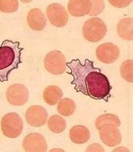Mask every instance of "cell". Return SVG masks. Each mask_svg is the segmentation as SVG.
I'll return each mask as SVG.
<instances>
[{"label":"cell","instance_id":"8","mask_svg":"<svg viewBox=\"0 0 133 152\" xmlns=\"http://www.w3.org/2000/svg\"><path fill=\"white\" fill-rule=\"evenodd\" d=\"M100 139L109 147H115L122 142V135L118 127L113 124H106L99 129Z\"/></svg>","mask_w":133,"mask_h":152},{"label":"cell","instance_id":"6","mask_svg":"<svg viewBox=\"0 0 133 152\" xmlns=\"http://www.w3.org/2000/svg\"><path fill=\"white\" fill-rule=\"evenodd\" d=\"M29 98L28 89L22 84H14L6 91V99L13 106H23L26 104Z\"/></svg>","mask_w":133,"mask_h":152},{"label":"cell","instance_id":"3","mask_svg":"<svg viewBox=\"0 0 133 152\" xmlns=\"http://www.w3.org/2000/svg\"><path fill=\"white\" fill-rule=\"evenodd\" d=\"M107 25L99 18H92L85 21L83 25V36L89 42H98L102 40L107 34Z\"/></svg>","mask_w":133,"mask_h":152},{"label":"cell","instance_id":"12","mask_svg":"<svg viewBox=\"0 0 133 152\" xmlns=\"http://www.w3.org/2000/svg\"><path fill=\"white\" fill-rule=\"evenodd\" d=\"M92 9L90 0H71L68 3V11L74 17H82L88 15Z\"/></svg>","mask_w":133,"mask_h":152},{"label":"cell","instance_id":"9","mask_svg":"<svg viewBox=\"0 0 133 152\" xmlns=\"http://www.w3.org/2000/svg\"><path fill=\"white\" fill-rule=\"evenodd\" d=\"M23 149L26 152H45L47 151V144L41 134L31 133L24 137Z\"/></svg>","mask_w":133,"mask_h":152},{"label":"cell","instance_id":"7","mask_svg":"<svg viewBox=\"0 0 133 152\" xmlns=\"http://www.w3.org/2000/svg\"><path fill=\"white\" fill-rule=\"evenodd\" d=\"M47 15L53 25L57 28L66 26L69 20L67 11L59 3H53L47 9Z\"/></svg>","mask_w":133,"mask_h":152},{"label":"cell","instance_id":"21","mask_svg":"<svg viewBox=\"0 0 133 152\" xmlns=\"http://www.w3.org/2000/svg\"><path fill=\"white\" fill-rule=\"evenodd\" d=\"M18 9V1L17 0H0V12L12 13Z\"/></svg>","mask_w":133,"mask_h":152},{"label":"cell","instance_id":"1","mask_svg":"<svg viewBox=\"0 0 133 152\" xmlns=\"http://www.w3.org/2000/svg\"><path fill=\"white\" fill-rule=\"evenodd\" d=\"M70 71L67 72L72 76V85H75V90L94 100H105L110 96L111 86L105 75L98 68L94 67L93 62L86 59L84 64L79 59H72L66 62Z\"/></svg>","mask_w":133,"mask_h":152},{"label":"cell","instance_id":"4","mask_svg":"<svg viewBox=\"0 0 133 152\" xmlns=\"http://www.w3.org/2000/svg\"><path fill=\"white\" fill-rule=\"evenodd\" d=\"M23 120L16 113H9L2 117L1 129L3 135L10 138H18L23 131Z\"/></svg>","mask_w":133,"mask_h":152},{"label":"cell","instance_id":"17","mask_svg":"<svg viewBox=\"0 0 133 152\" xmlns=\"http://www.w3.org/2000/svg\"><path fill=\"white\" fill-rule=\"evenodd\" d=\"M76 109L75 103L70 98H64L58 104L57 110L63 116H72Z\"/></svg>","mask_w":133,"mask_h":152},{"label":"cell","instance_id":"20","mask_svg":"<svg viewBox=\"0 0 133 152\" xmlns=\"http://www.w3.org/2000/svg\"><path fill=\"white\" fill-rule=\"evenodd\" d=\"M133 61L132 59L126 60L123 62L120 66V74L122 77L128 82L132 83L133 82Z\"/></svg>","mask_w":133,"mask_h":152},{"label":"cell","instance_id":"24","mask_svg":"<svg viewBox=\"0 0 133 152\" xmlns=\"http://www.w3.org/2000/svg\"><path fill=\"white\" fill-rule=\"evenodd\" d=\"M86 151H104V149L103 148V147L101 145L95 143L89 145V146L87 148Z\"/></svg>","mask_w":133,"mask_h":152},{"label":"cell","instance_id":"15","mask_svg":"<svg viewBox=\"0 0 133 152\" xmlns=\"http://www.w3.org/2000/svg\"><path fill=\"white\" fill-rule=\"evenodd\" d=\"M62 91L59 87L56 85H50L45 88L43 97L45 102L50 106H54L62 100Z\"/></svg>","mask_w":133,"mask_h":152},{"label":"cell","instance_id":"22","mask_svg":"<svg viewBox=\"0 0 133 152\" xmlns=\"http://www.w3.org/2000/svg\"><path fill=\"white\" fill-rule=\"evenodd\" d=\"M92 9L88 15H97L104 11L105 4L104 1H91Z\"/></svg>","mask_w":133,"mask_h":152},{"label":"cell","instance_id":"18","mask_svg":"<svg viewBox=\"0 0 133 152\" xmlns=\"http://www.w3.org/2000/svg\"><path fill=\"white\" fill-rule=\"evenodd\" d=\"M48 128L54 133H61L66 129V122L62 116L53 115L49 119L47 123Z\"/></svg>","mask_w":133,"mask_h":152},{"label":"cell","instance_id":"23","mask_svg":"<svg viewBox=\"0 0 133 152\" xmlns=\"http://www.w3.org/2000/svg\"><path fill=\"white\" fill-rule=\"evenodd\" d=\"M109 2L111 5L116 8H123L129 5L132 2V1L131 0H129V1H122V0H119V1H112V0H110V1H109Z\"/></svg>","mask_w":133,"mask_h":152},{"label":"cell","instance_id":"5","mask_svg":"<svg viewBox=\"0 0 133 152\" xmlns=\"http://www.w3.org/2000/svg\"><path fill=\"white\" fill-rule=\"evenodd\" d=\"M44 66L47 72L53 75H61L66 70V59L59 50L49 52L44 59Z\"/></svg>","mask_w":133,"mask_h":152},{"label":"cell","instance_id":"11","mask_svg":"<svg viewBox=\"0 0 133 152\" xmlns=\"http://www.w3.org/2000/svg\"><path fill=\"white\" fill-rule=\"evenodd\" d=\"M26 121L30 126L40 127L45 125L48 119L47 111L43 107L38 105L31 106L27 110L25 113Z\"/></svg>","mask_w":133,"mask_h":152},{"label":"cell","instance_id":"14","mask_svg":"<svg viewBox=\"0 0 133 152\" xmlns=\"http://www.w3.org/2000/svg\"><path fill=\"white\" fill-rule=\"evenodd\" d=\"M69 137L73 143L81 145L86 143L90 139L91 133L86 126L78 125L73 126L70 129Z\"/></svg>","mask_w":133,"mask_h":152},{"label":"cell","instance_id":"19","mask_svg":"<svg viewBox=\"0 0 133 152\" xmlns=\"http://www.w3.org/2000/svg\"><path fill=\"white\" fill-rule=\"evenodd\" d=\"M106 124H113L114 126H117V127H119L121 126V122H120L118 116L111 113L101 115L99 117H97V119L95 121V126L98 130Z\"/></svg>","mask_w":133,"mask_h":152},{"label":"cell","instance_id":"13","mask_svg":"<svg viewBox=\"0 0 133 152\" xmlns=\"http://www.w3.org/2000/svg\"><path fill=\"white\" fill-rule=\"evenodd\" d=\"M28 26L34 31H43L47 25V18L40 9H33L29 11L27 17Z\"/></svg>","mask_w":133,"mask_h":152},{"label":"cell","instance_id":"2","mask_svg":"<svg viewBox=\"0 0 133 152\" xmlns=\"http://www.w3.org/2000/svg\"><path fill=\"white\" fill-rule=\"evenodd\" d=\"M24 50L20 47V42L5 40L0 46V82L9 80V76L13 70L21 64V53Z\"/></svg>","mask_w":133,"mask_h":152},{"label":"cell","instance_id":"16","mask_svg":"<svg viewBox=\"0 0 133 152\" xmlns=\"http://www.w3.org/2000/svg\"><path fill=\"white\" fill-rule=\"evenodd\" d=\"M132 18H126L119 21L116 27L119 36L126 40H133Z\"/></svg>","mask_w":133,"mask_h":152},{"label":"cell","instance_id":"10","mask_svg":"<svg viewBox=\"0 0 133 152\" xmlns=\"http://www.w3.org/2000/svg\"><path fill=\"white\" fill-rule=\"evenodd\" d=\"M119 49L112 43H105L99 46L96 50L97 59L105 64L116 62L119 56Z\"/></svg>","mask_w":133,"mask_h":152}]
</instances>
